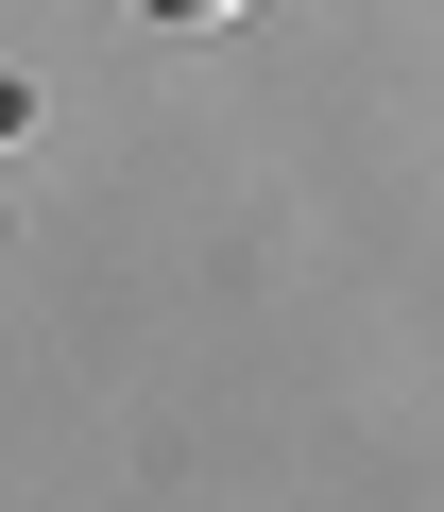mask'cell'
Masks as SVG:
<instances>
[{"mask_svg": "<svg viewBox=\"0 0 444 512\" xmlns=\"http://www.w3.org/2000/svg\"><path fill=\"white\" fill-rule=\"evenodd\" d=\"M137 18H171V35H222V18H240V0H137Z\"/></svg>", "mask_w": 444, "mask_h": 512, "instance_id": "1", "label": "cell"}]
</instances>
